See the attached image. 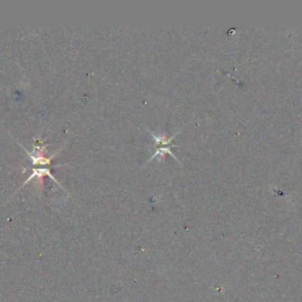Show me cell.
<instances>
[{
    "instance_id": "cell-1",
    "label": "cell",
    "mask_w": 302,
    "mask_h": 302,
    "mask_svg": "<svg viewBox=\"0 0 302 302\" xmlns=\"http://www.w3.org/2000/svg\"><path fill=\"white\" fill-rule=\"evenodd\" d=\"M150 134L154 137L155 143H156V145H157V149H156V151H155V154L153 155V157L150 158V161L154 160V158L156 156H158V155H163V154H170L177 161L176 156L171 153V150H170L171 141H172V138L175 137V136H171L170 138H165L164 136H156L154 134V132H150Z\"/></svg>"
}]
</instances>
